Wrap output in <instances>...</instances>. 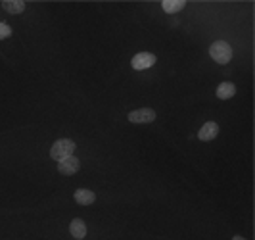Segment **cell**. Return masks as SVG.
Wrapping results in <instances>:
<instances>
[{
	"mask_svg": "<svg viewBox=\"0 0 255 240\" xmlns=\"http://www.w3.org/2000/svg\"><path fill=\"white\" fill-rule=\"evenodd\" d=\"M2 6H4L6 12H10V13H21L25 10V4H23L21 0H6Z\"/></svg>",
	"mask_w": 255,
	"mask_h": 240,
	"instance_id": "obj_11",
	"label": "cell"
},
{
	"mask_svg": "<svg viewBox=\"0 0 255 240\" xmlns=\"http://www.w3.org/2000/svg\"><path fill=\"white\" fill-rule=\"evenodd\" d=\"M79 160H77L75 156H67L64 160H60L58 162V171L62 173V175H75L77 171H79Z\"/></svg>",
	"mask_w": 255,
	"mask_h": 240,
	"instance_id": "obj_5",
	"label": "cell"
},
{
	"mask_svg": "<svg viewBox=\"0 0 255 240\" xmlns=\"http://www.w3.org/2000/svg\"><path fill=\"white\" fill-rule=\"evenodd\" d=\"M209 54H211V58H213L217 63H229L230 58H232V48H230L229 42H225V40H217V42H213V44H211Z\"/></svg>",
	"mask_w": 255,
	"mask_h": 240,
	"instance_id": "obj_2",
	"label": "cell"
},
{
	"mask_svg": "<svg viewBox=\"0 0 255 240\" xmlns=\"http://www.w3.org/2000/svg\"><path fill=\"white\" fill-rule=\"evenodd\" d=\"M153 63H155V56L150 54V52H140V54H136L134 58H132V69H136V71H142V69H148V67H152Z\"/></svg>",
	"mask_w": 255,
	"mask_h": 240,
	"instance_id": "obj_4",
	"label": "cell"
},
{
	"mask_svg": "<svg viewBox=\"0 0 255 240\" xmlns=\"http://www.w3.org/2000/svg\"><path fill=\"white\" fill-rule=\"evenodd\" d=\"M232 240H244V239H242V237H234Z\"/></svg>",
	"mask_w": 255,
	"mask_h": 240,
	"instance_id": "obj_13",
	"label": "cell"
},
{
	"mask_svg": "<svg viewBox=\"0 0 255 240\" xmlns=\"http://www.w3.org/2000/svg\"><path fill=\"white\" fill-rule=\"evenodd\" d=\"M219 135V125L215 121H209V123H205L202 129H200V133H198V137L200 140H205V142H209V140H213L215 137Z\"/></svg>",
	"mask_w": 255,
	"mask_h": 240,
	"instance_id": "obj_6",
	"label": "cell"
},
{
	"mask_svg": "<svg viewBox=\"0 0 255 240\" xmlns=\"http://www.w3.org/2000/svg\"><path fill=\"white\" fill-rule=\"evenodd\" d=\"M73 198H75V202L81 204V206H90V204H94V200H96V194L89 189H79L75 194H73Z\"/></svg>",
	"mask_w": 255,
	"mask_h": 240,
	"instance_id": "obj_7",
	"label": "cell"
},
{
	"mask_svg": "<svg viewBox=\"0 0 255 240\" xmlns=\"http://www.w3.org/2000/svg\"><path fill=\"white\" fill-rule=\"evenodd\" d=\"M69 233H71L73 239L83 240L87 237V225H85V221L83 219H73L71 225H69Z\"/></svg>",
	"mask_w": 255,
	"mask_h": 240,
	"instance_id": "obj_8",
	"label": "cell"
},
{
	"mask_svg": "<svg viewBox=\"0 0 255 240\" xmlns=\"http://www.w3.org/2000/svg\"><path fill=\"white\" fill-rule=\"evenodd\" d=\"M153 119H155V112L152 108H140V110H134L128 114L130 123H152Z\"/></svg>",
	"mask_w": 255,
	"mask_h": 240,
	"instance_id": "obj_3",
	"label": "cell"
},
{
	"mask_svg": "<svg viewBox=\"0 0 255 240\" xmlns=\"http://www.w3.org/2000/svg\"><path fill=\"white\" fill-rule=\"evenodd\" d=\"M75 152V142L69 139H60L54 142V146L50 148V158L52 160H64L67 156H73Z\"/></svg>",
	"mask_w": 255,
	"mask_h": 240,
	"instance_id": "obj_1",
	"label": "cell"
},
{
	"mask_svg": "<svg viewBox=\"0 0 255 240\" xmlns=\"http://www.w3.org/2000/svg\"><path fill=\"white\" fill-rule=\"evenodd\" d=\"M236 94V85L234 83H221L217 87V96L221 98V100H229V98H232Z\"/></svg>",
	"mask_w": 255,
	"mask_h": 240,
	"instance_id": "obj_9",
	"label": "cell"
},
{
	"mask_svg": "<svg viewBox=\"0 0 255 240\" xmlns=\"http://www.w3.org/2000/svg\"><path fill=\"white\" fill-rule=\"evenodd\" d=\"M163 10L167 13H175V12H180L184 6H186V2L184 0H163Z\"/></svg>",
	"mask_w": 255,
	"mask_h": 240,
	"instance_id": "obj_10",
	"label": "cell"
},
{
	"mask_svg": "<svg viewBox=\"0 0 255 240\" xmlns=\"http://www.w3.org/2000/svg\"><path fill=\"white\" fill-rule=\"evenodd\" d=\"M10 35H12V29L6 25V23L0 21V38H8Z\"/></svg>",
	"mask_w": 255,
	"mask_h": 240,
	"instance_id": "obj_12",
	"label": "cell"
}]
</instances>
